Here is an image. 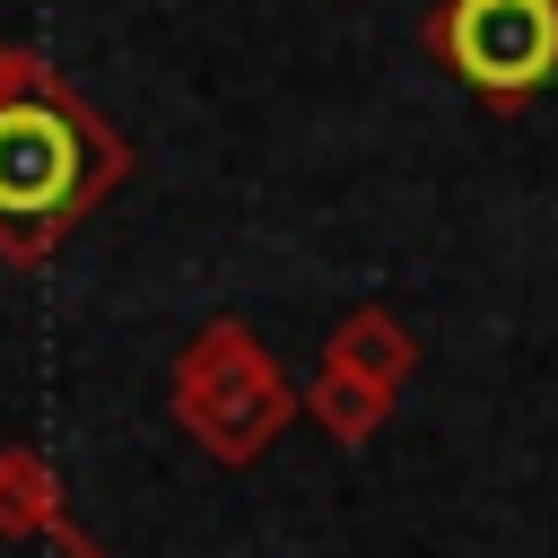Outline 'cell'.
Returning <instances> with one entry per match:
<instances>
[{
    "mask_svg": "<svg viewBox=\"0 0 558 558\" xmlns=\"http://www.w3.org/2000/svg\"><path fill=\"white\" fill-rule=\"evenodd\" d=\"M26 78H44V61H35L26 44H0V96H9V87H26Z\"/></svg>",
    "mask_w": 558,
    "mask_h": 558,
    "instance_id": "5",
    "label": "cell"
},
{
    "mask_svg": "<svg viewBox=\"0 0 558 558\" xmlns=\"http://www.w3.org/2000/svg\"><path fill=\"white\" fill-rule=\"evenodd\" d=\"M0 558H105L96 541H78L52 497L35 488V471H0Z\"/></svg>",
    "mask_w": 558,
    "mask_h": 558,
    "instance_id": "4",
    "label": "cell"
},
{
    "mask_svg": "<svg viewBox=\"0 0 558 558\" xmlns=\"http://www.w3.org/2000/svg\"><path fill=\"white\" fill-rule=\"evenodd\" d=\"M122 174H131L122 131L52 70L0 96V253L9 262L52 253Z\"/></svg>",
    "mask_w": 558,
    "mask_h": 558,
    "instance_id": "1",
    "label": "cell"
},
{
    "mask_svg": "<svg viewBox=\"0 0 558 558\" xmlns=\"http://www.w3.org/2000/svg\"><path fill=\"white\" fill-rule=\"evenodd\" d=\"M427 44L471 96L523 105L558 78V0H445Z\"/></svg>",
    "mask_w": 558,
    "mask_h": 558,
    "instance_id": "2",
    "label": "cell"
},
{
    "mask_svg": "<svg viewBox=\"0 0 558 558\" xmlns=\"http://www.w3.org/2000/svg\"><path fill=\"white\" fill-rule=\"evenodd\" d=\"M279 410H288V392L270 384L262 349H253L235 323H218L209 340H192V366H183V418L201 427V445H218V453L235 462V453H253V445L270 436Z\"/></svg>",
    "mask_w": 558,
    "mask_h": 558,
    "instance_id": "3",
    "label": "cell"
}]
</instances>
